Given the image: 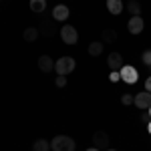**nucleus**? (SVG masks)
<instances>
[{
    "label": "nucleus",
    "mask_w": 151,
    "mask_h": 151,
    "mask_svg": "<svg viewBox=\"0 0 151 151\" xmlns=\"http://www.w3.org/2000/svg\"><path fill=\"white\" fill-rule=\"evenodd\" d=\"M60 38H63V42L65 45H77V40H79V32H77V28L75 26H70V24H65L63 28H60Z\"/></svg>",
    "instance_id": "3"
},
{
    "label": "nucleus",
    "mask_w": 151,
    "mask_h": 151,
    "mask_svg": "<svg viewBox=\"0 0 151 151\" xmlns=\"http://www.w3.org/2000/svg\"><path fill=\"white\" fill-rule=\"evenodd\" d=\"M107 10L111 14H115V16H119L123 12V0H107Z\"/></svg>",
    "instance_id": "11"
},
{
    "label": "nucleus",
    "mask_w": 151,
    "mask_h": 151,
    "mask_svg": "<svg viewBox=\"0 0 151 151\" xmlns=\"http://www.w3.org/2000/svg\"><path fill=\"white\" fill-rule=\"evenodd\" d=\"M143 26H145V22H143L141 16H131L129 22H127V30L131 35H141L143 32Z\"/></svg>",
    "instance_id": "7"
},
{
    "label": "nucleus",
    "mask_w": 151,
    "mask_h": 151,
    "mask_svg": "<svg viewBox=\"0 0 151 151\" xmlns=\"http://www.w3.org/2000/svg\"><path fill=\"white\" fill-rule=\"evenodd\" d=\"M75 67H77V63H75L73 57H60L58 60H55V70H57V75H60V77L70 75L75 70Z\"/></svg>",
    "instance_id": "2"
},
{
    "label": "nucleus",
    "mask_w": 151,
    "mask_h": 151,
    "mask_svg": "<svg viewBox=\"0 0 151 151\" xmlns=\"http://www.w3.org/2000/svg\"><path fill=\"white\" fill-rule=\"evenodd\" d=\"M87 151H101V149H97V147H91V149H87Z\"/></svg>",
    "instance_id": "26"
},
{
    "label": "nucleus",
    "mask_w": 151,
    "mask_h": 151,
    "mask_svg": "<svg viewBox=\"0 0 151 151\" xmlns=\"http://www.w3.org/2000/svg\"><path fill=\"white\" fill-rule=\"evenodd\" d=\"M121 103H123V105H133V103H135V97H133L131 93H125L123 97H121Z\"/></svg>",
    "instance_id": "19"
},
{
    "label": "nucleus",
    "mask_w": 151,
    "mask_h": 151,
    "mask_svg": "<svg viewBox=\"0 0 151 151\" xmlns=\"http://www.w3.org/2000/svg\"><path fill=\"white\" fill-rule=\"evenodd\" d=\"M147 131H149V135H151V121L147 123Z\"/></svg>",
    "instance_id": "25"
},
{
    "label": "nucleus",
    "mask_w": 151,
    "mask_h": 151,
    "mask_svg": "<svg viewBox=\"0 0 151 151\" xmlns=\"http://www.w3.org/2000/svg\"><path fill=\"white\" fill-rule=\"evenodd\" d=\"M103 48H105L103 42L95 40V42H91V45H89V48H87V50H89V55H91V57H99V55L103 52Z\"/></svg>",
    "instance_id": "13"
},
{
    "label": "nucleus",
    "mask_w": 151,
    "mask_h": 151,
    "mask_svg": "<svg viewBox=\"0 0 151 151\" xmlns=\"http://www.w3.org/2000/svg\"><path fill=\"white\" fill-rule=\"evenodd\" d=\"M93 143H95V147H97V149L107 151V149H109V143H111V139H109V133H105V131H95Z\"/></svg>",
    "instance_id": "5"
},
{
    "label": "nucleus",
    "mask_w": 151,
    "mask_h": 151,
    "mask_svg": "<svg viewBox=\"0 0 151 151\" xmlns=\"http://www.w3.org/2000/svg\"><path fill=\"white\" fill-rule=\"evenodd\" d=\"M0 2H2V0H0Z\"/></svg>",
    "instance_id": "29"
},
{
    "label": "nucleus",
    "mask_w": 151,
    "mask_h": 151,
    "mask_svg": "<svg viewBox=\"0 0 151 151\" xmlns=\"http://www.w3.org/2000/svg\"><path fill=\"white\" fill-rule=\"evenodd\" d=\"M69 6H65V4H57L55 8H52V20H58V22H65L67 18H69Z\"/></svg>",
    "instance_id": "8"
},
{
    "label": "nucleus",
    "mask_w": 151,
    "mask_h": 151,
    "mask_svg": "<svg viewBox=\"0 0 151 151\" xmlns=\"http://www.w3.org/2000/svg\"><path fill=\"white\" fill-rule=\"evenodd\" d=\"M135 107L137 109H143V111H147L151 107V93L149 91H143V93H137L135 95Z\"/></svg>",
    "instance_id": "6"
},
{
    "label": "nucleus",
    "mask_w": 151,
    "mask_h": 151,
    "mask_svg": "<svg viewBox=\"0 0 151 151\" xmlns=\"http://www.w3.org/2000/svg\"><path fill=\"white\" fill-rule=\"evenodd\" d=\"M127 10L133 14V16H139V12H141V4L137 2V0H129L127 2Z\"/></svg>",
    "instance_id": "17"
},
{
    "label": "nucleus",
    "mask_w": 151,
    "mask_h": 151,
    "mask_svg": "<svg viewBox=\"0 0 151 151\" xmlns=\"http://www.w3.org/2000/svg\"><path fill=\"white\" fill-rule=\"evenodd\" d=\"M57 87H60V89H63V87H65V85H67V77H60V75H58L57 77Z\"/></svg>",
    "instance_id": "21"
},
{
    "label": "nucleus",
    "mask_w": 151,
    "mask_h": 151,
    "mask_svg": "<svg viewBox=\"0 0 151 151\" xmlns=\"http://www.w3.org/2000/svg\"><path fill=\"white\" fill-rule=\"evenodd\" d=\"M119 75H121V79L127 83V85H135L137 79H139V73L135 67H131V65H123L121 70H119Z\"/></svg>",
    "instance_id": "4"
},
{
    "label": "nucleus",
    "mask_w": 151,
    "mask_h": 151,
    "mask_svg": "<svg viewBox=\"0 0 151 151\" xmlns=\"http://www.w3.org/2000/svg\"><path fill=\"white\" fill-rule=\"evenodd\" d=\"M47 8V0H30V10L36 12V14H40V12H45Z\"/></svg>",
    "instance_id": "15"
},
{
    "label": "nucleus",
    "mask_w": 151,
    "mask_h": 151,
    "mask_svg": "<svg viewBox=\"0 0 151 151\" xmlns=\"http://www.w3.org/2000/svg\"><path fill=\"white\" fill-rule=\"evenodd\" d=\"M38 30H40L42 35H47V36H50V35H52V26H50V22H42Z\"/></svg>",
    "instance_id": "18"
},
{
    "label": "nucleus",
    "mask_w": 151,
    "mask_h": 151,
    "mask_svg": "<svg viewBox=\"0 0 151 151\" xmlns=\"http://www.w3.org/2000/svg\"><path fill=\"white\" fill-rule=\"evenodd\" d=\"M147 113H149V117H151V107H149V109H147Z\"/></svg>",
    "instance_id": "27"
},
{
    "label": "nucleus",
    "mask_w": 151,
    "mask_h": 151,
    "mask_svg": "<svg viewBox=\"0 0 151 151\" xmlns=\"http://www.w3.org/2000/svg\"><path fill=\"white\" fill-rule=\"evenodd\" d=\"M38 35H40V30H38L36 26H28V28H24L22 38L26 40V42H35L36 38H38Z\"/></svg>",
    "instance_id": "12"
},
{
    "label": "nucleus",
    "mask_w": 151,
    "mask_h": 151,
    "mask_svg": "<svg viewBox=\"0 0 151 151\" xmlns=\"http://www.w3.org/2000/svg\"><path fill=\"white\" fill-rule=\"evenodd\" d=\"M75 147H77V143L69 135H57L50 141V149L52 151H75Z\"/></svg>",
    "instance_id": "1"
},
{
    "label": "nucleus",
    "mask_w": 151,
    "mask_h": 151,
    "mask_svg": "<svg viewBox=\"0 0 151 151\" xmlns=\"http://www.w3.org/2000/svg\"><path fill=\"white\" fill-rule=\"evenodd\" d=\"M141 60H143V65L151 67V50H145V52L141 55Z\"/></svg>",
    "instance_id": "20"
},
{
    "label": "nucleus",
    "mask_w": 151,
    "mask_h": 151,
    "mask_svg": "<svg viewBox=\"0 0 151 151\" xmlns=\"http://www.w3.org/2000/svg\"><path fill=\"white\" fill-rule=\"evenodd\" d=\"M38 69L42 70V73H50V70H55V60L48 57V55L38 57Z\"/></svg>",
    "instance_id": "10"
},
{
    "label": "nucleus",
    "mask_w": 151,
    "mask_h": 151,
    "mask_svg": "<svg viewBox=\"0 0 151 151\" xmlns=\"http://www.w3.org/2000/svg\"><path fill=\"white\" fill-rule=\"evenodd\" d=\"M145 91H149V93H151V77L145 79Z\"/></svg>",
    "instance_id": "24"
},
{
    "label": "nucleus",
    "mask_w": 151,
    "mask_h": 151,
    "mask_svg": "<svg viewBox=\"0 0 151 151\" xmlns=\"http://www.w3.org/2000/svg\"><path fill=\"white\" fill-rule=\"evenodd\" d=\"M109 79H111V81H113V83H117V81H119V79H121V75H119V70H113V73L109 75Z\"/></svg>",
    "instance_id": "22"
},
{
    "label": "nucleus",
    "mask_w": 151,
    "mask_h": 151,
    "mask_svg": "<svg viewBox=\"0 0 151 151\" xmlns=\"http://www.w3.org/2000/svg\"><path fill=\"white\" fill-rule=\"evenodd\" d=\"M107 65H109L111 70H121V67H123V57L119 52H111L107 57Z\"/></svg>",
    "instance_id": "9"
},
{
    "label": "nucleus",
    "mask_w": 151,
    "mask_h": 151,
    "mask_svg": "<svg viewBox=\"0 0 151 151\" xmlns=\"http://www.w3.org/2000/svg\"><path fill=\"white\" fill-rule=\"evenodd\" d=\"M117 40V32L113 28H105L103 30V45H113Z\"/></svg>",
    "instance_id": "14"
},
{
    "label": "nucleus",
    "mask_w": 151,
    "mask_h": 151,
    "mask_svg": "<svg viewBox=\"0 0 151 151\" xmlns=\"http://www.w3.org/2000/svg\"><path fill=\"white\" fill-rule=\"evenodd\" d=\"M107 151H115V149H107Z\"/></svg>",
    "instance_id": "28"
},
{
    "label": "nucleus",
    "mask_w": 151,
    "mask_h": 151,
    "mask_svg": "<svg viewBox=\"0 0 151 151\" xmlns=\"http://www.w3.org/2000/svg\"><path fill=\"white\" fill-rule=\"evenodd\" d=\"M32 151H50V143L47 139H36L32 143Z\"/></svg>",
    "instance_id": "16"
},
{
    "label": "nucleus",
    "mask_w": 151,
    "mask_h": 151,
    "mask_svg": "<svg viewBox=\"0 0 151 151\" xmlns=\"http://www.w3.org/2000/svg\"><path fill=\"white\" fill-rule=\"evenodd\" d=\"M141 121H143V123H149V121H151V117H149V113H147V111L141 115Z\"/></svg>",
    "instance_id": "23"
}]
</instances>
